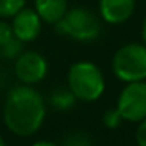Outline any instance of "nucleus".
<instances>
[{
    "instance_id": "nucleus-1",
    "label": "nucleus",
    "mask_w": 146,
    "mask_h": 146,
    "mask_svg": "<svg viewBox=\"0 0 146 146\" xmlns=\"http://www.w3.org/2000/svg\"><path fill=\"white\" fill-rule=\"evenodd\" d=\"M46 107L41 94L30 86H16L7 96L3 119L13 133L29 137L41 127Z\"/></svg>"
},
{
    "instance_id": "nucleus-2",
    "label": "nucleus",
    "mask_w": 146,
    "mask_h": 146,
    "mask_svg": "<svg viewBox=\"0 0 146 146\" xmlns=\"http://www.w3.org/2000/svg\"><path fill=\"white\" fill-rule=\"evenodd\" d=\"M68 88L79 101H96L105 90L102 71L91 61H77L69 68L68 72Z\"/></svg>"
},
{
    "instance_id": "nucleus-3",
    "label": "nucleus",
    "mask_w": 146,
    "mask_h": 146,
    "mask_svg": "<svg viewBox=\"0 0 146 146\" xmlns=\"http://www.w3.org/2000/svg\"><path fill=\"white\" fill-rule=\"evenodd\" d=\"M111 68L121 82L146 80V46L130 42L119 47L113 55Z\"/></svg>"
},
{
    "instance_id": "nucleus-4",
    "label": "nucleus",
    "mask_w": 146,
    "mask_h": 146,
    "mask_svg": "<svg viewBox=\"0 0 146 146\" xmlns=\"http://www.w3.org/2000/svg\"><path fill=\"white\" fill-rule=\"evenodd\" d=\"M57 30L79 41H93L101 35V22L86 8H72L58 21Z\"/></svg>"
},
{
    "instance_id": "nucleus-5",
    "label": "nucleus",
    "mask_w": 146,
    "mask_h": 146,
    "mask_svg": "<svg viewBox=\"0 0 146 146\" xmlns=\"http://www.w3.org/2000/svg\"><path fill=\"white\" fill-rule=\"evenodd\" d=\"M116 110L123 121L140 123L146 118V82H129L118 96Z\"/></svg>"
},
{
    "instance_id": "nucleus-6",
    "label": "nucleus",
    "mask_w": 146,
    "mask_h": 146,
    "mask_svg": "<svg viewBox=\"0 0 146 146\" xmlns=\"http://www.w3.org/2000/svg\"><path fill=\"white\" fill-rule=\"evenodd\" d=\"M47 72V63L42 58V55L36 52H25L17 57L16 61V74L21 82L25 85L41 82Z\"/></svg>"
},
{
    "instance_id": "nucleus-7",
    "label": "nucleus",
    "mask_w": 146,
    "mask_h": 146,
    "mask_svg": "<svg viewBox=\"0 0 146 146\" xmlns=\"http://www.w3.org/2000/svg\"><path fill=\"white\" fill-rule=\"evenodd\" d=\"M11 29L19 41H33L41 33V17L33 10H21L14 14Z\"/></svg>"
},
{
    "instance_id": "nucleus-8",
    "label": "nucleus",
    "mask_w": 146,
    "mask_h": 146,
    "mask_svg": "<svg viewBox=\"0 0 146 146\" xmlns=\"http://www.w3.org/2000/svg\"><path fill=\"white\" fill-rule=\"evenodd\" d=\"M135 0H99V13L108 24H123L132 17Z\"/></svg>"
},
{
    "instance_id": "nucleus-9",
    "label": "nucleus",
    "mask_w": 146,
    "mask_h": 146,
    "mask_svg": "<svg viewBox=\"0 0 146 146\" xmlns=\"http://www.w3.org/2000/svg\"><path fill=\"white\" fill-rule=\"evenodd\" d=\"M36 13L47 24H57L68 11V0H36Z\"/></svg>"
},
{
    "instance_id": "nucleus-10",
    "label": "nucleus",
    "mask_w": 146,
    "mask_h": 146,
    "mask_svg": "<svg viewBox=\"0 0 146 146\" xmlns=\"http://www.w3.org/2000/svg\"><path fill=\"white\" fill-rule=\"evenodd\" d=\"M76 101L77 99L72 94V91L69 88H64V86L54 90L50 94V104L55 108H58V110H68V108H71L76 104Z\"/></svg>"
},
{
    "instance_id": "nucleus-11",
    "label": "nucleus",
    "mask_w": 146,
    "mask_h": 146,
    "mask_svg": "<svg viewBox=\"0 0 146 146\" xmlns=\"http://www.w3.org/2000/svg\"><path fill=\"white\" fill-rule=\"evenodd\" d=\"M21 52H22V41H19L16 36L0 46V55L5 58H16L21 55Z\"/></svg>"
},
{
    "instance_id": "nucleus-12",
    "label": "nucleus",
    "mask_w": 146,
    "mask_h": 146,
    "mask_svg": "<svg viewBox=\"0 0 146 146\" xmlns=\"http://www.w3.org/2000/svg\"><path fill=\"white\" fill-rule=\"evenodd\" d=\"M25 5V0H0V17L14 16Z\"/></svg>"
},
{
    "instance_id": "nucleus-13",
    "label": "nucleus",
    "mask_w": 146,
    "mask_h": 146,
    "mask_svg": "<svg viewBox=\"0 0 146 146\" xmlns=\"http://www.w3.org/2000/svg\"><path fill=\"white\" fill-rule=\"evenodd\" d=\"M63 146H93L90 138L83 133H71L64 138Z\"/></svg>"
},
{
    "instance_id": "nucleus-14",
    "label": "nucleus",
    "mask_w": 146,
    "mask_h": 146,
    "mask_svg": "<svg viewBox=\"0 0 146 146\" xmlns=\"http://www.w3.org/2000/svg\"><path fill=\"white\" fill-rule=\"evenodd\" d=\"M102 121H104V124L107 127H110V129H115V127H118L121 124V121H123V118H121L119 111L115 108V110H107L104 113V118H102Z\"/></svg>"
},
{
    "instance_id": "nucleus-15",
    "label": "nucleus",
    "mask_w": 146,
    "mask_h": 146,
    "mask_svg": "<svg viewBox=\"0 0 146 146\" xmlns=\"http://www.w3.org/2000/svg\"><path fill=\"white\" fill-rule=\"evenodd\" d=\"M135 141L138 146H146V118L138 123V127L135 130Z\"/></svg>"
},
{
    "instance_id": "nucleus-16",
    "label": "nucleus",
    "mask_w": 146,
    "mask_h": 146,
    "mask_svg": "<svg viewBox=\"0 0 146 146\" xmlns=\"http://www.w3.org/2000/svg\"><path fill=\"white\" fill-rule=\"evenodd\" d=\"M13 36H14V33H13L11 25H8L7 22H0V46L5 44L7 41H10Z\"/></svg>"
},
{
    "instance_id": "nucleus-17",
    "label": "nucleus",
    "mask_w": 146,
    "mask_h": 146,
    "mask_svg": "<svg viewBox=\"0 0 146 146\" xmlns=\"http://www.w3.org/2000/svg\"><path fill=\"white\" fill-rule=\"evenodd\" d=\"M141 39H143V44L146 46V17L143 21V25H141Z\"/></svg>"
},
{
    "instance_id": "nucleus-18",
    "label": "nucleus",
    "mask_w": 146,
    "mask_h": 146,
    "mask_svg": "<svg viewBox=\"0 0 146 146\" xmlns=\"http://www.w3.org/2000/svg\"><path fill=\"white\" fill-rule=\"evenodd\" d=\"M33 146H58V145H55L54 141H36Z\"/></svg>"
},
{
    "instance_id": "nucleus-19",
    "label": "nucleus",
    "mask_w": 146,
    "mask_h": 146,
    "mask_svg": "<svg viewBox=\"0 0 146 146\" xmlns=\"http://www.w3.org/2000/svg\"><path fill=\"white\" fill-rule=\"evenodd\" d=\"M0 146H5V141H3V138L0 137Z\"/></svg>"
}]
</instances>
